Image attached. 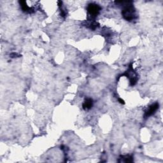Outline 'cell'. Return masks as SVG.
Masks as SVG:
<instances>
[{
	"instance_id": "obj_7",
	"label": "cell",
	"mask_w": 163,
	"mask_h": 163,
	"mask_svg": "<svg viewBox=\"0 0 163 163\" xmlns=\"http://www.w3.org/2000/svg\"><path fill=\"white\" fill-rule=\"evenodd\" d=\"M123 157V159H124V161H123V162H131L133 161V157L131 156H126L125 157Z\"/></svg>"
},
{
	"instance_id": "obj_8",
	"label": "cell",
	"mask_w": 163,
	"mask_h": 163,
	"mask_svg": "<svg viewBox=\"0 0 163 163\" xmlns=\"http://www.w3.org/2000/svg\"><path fill=\"white\" fill-rule=\"evenodd\" d=\"M119 101L120 102V103L121 104H124V100H121V99H119Z\"/></svg>"
},
{
	"instance_id": "obj_5",
	"label": "cell",
	"mask_w": 163,
	"mask_h": 163,
	"mask_svg": "<svg viewBox=\"0 0 163 163\" xmlns=\"http://www.w3.org/2000/svg\"><path fill=\"white\" fill-rule=\"evenodd\" d=\"M19 3H20V6H21L22 10L24 12H27V13H32V12H34L33 9H32L31 8L28 6V5H27V3L25 1H20Z\"/></svg>"
},
{
	"instance_id": "obj_3",
	"label": "cell",
	"mask_w": 163,
	"mask_h": 163,
	"mask_svg": "<svg viewBox=\"0 0 163 163\" xmlns=\"http://www.w3.org/2000/svg\"><path fill=\"white\" fill-rule=\"evenodd\" d=\"M101 10V7L95 3L89 4L87 6V12L91 18H95L99 14Z\"/></svg>"
},
{
	"instance_id": "obj_4",
	"label": "cell",
	"mask_w": 163,
	"mask_h": 163,
	"mask_svg": "<svg viewBox=\"0 0 163 163\" xmlns=\"http://www.w3.org/2000/svg\"><path fill=\"white\" fill-rule=\"evenodd\" d=\"M159 105L157 103H154L153 105H152L151 106H150L149 107V108L147 109V110H146L145 113V118H147L150 116L152 115L153 114L157 111V110L159 108Z\"/></svg>"
},
{
	"instance_id": "obj_1",
	"label": "cell",
	"mask_w": 163,
	"mask_h": 163,
	"mask_svg": "<svg viewBox=\"0 0 163 163\" xmlns=\"http://www.w3.org/2000/svg\"><path fill=\"white\" fill-rule=\"evenodd\" d=\"M124 6L123 10H122V15L123 16L124 19L128 21H131V20L136 19V10L132 5L131 1H127V3Z\"/></svg>"
},
{
	"instance_id": "obj_2",
	"label": "cell",
	"mask_w": 163,
	"mask_h": 163,
	"mask_svg": "<svg viewBox=\"0 0 163 163\" xmlns=\"http://www.w3.org/2000/svg\"><path fill=\"white\" fill-rule=\"evenodd\" d=\"M124 75H125L129 79L130 83H131V85H134L136 84L138 80V75L133 70L131 64L129 66L128 70L125 73Z\"/></svg>"
},
{
	"instance_id": "obj_6",
	"label": "cell",
	"mask_w": 163,
	"mask_h": 163,
	"mask_svg": "<svg viewBox=\"0 0 163 163\" xmlns=\"http://www.w3.org/2000/svg\"><path fill=\"white\" fill-rule=\"evenodd\" d=\"M93 105V101L91 98H88L85 100L84 103H83V108L84 110L91 109Z\"/></svg>"
}]
</instances>
